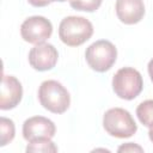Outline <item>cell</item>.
<instances>
[{
    "instance_id": "obj_14",
    "label": "cell",
    "mask_w": 153,
    "mask_h": 153,
    "mask_svg": "<svg viewBox=\"0 0 153 153\" xmlns=\"http://www.w3.org/2000/svg\"><path fill=\"white\" fill-rule=\"evenodd\" d=\"M26 152H57V147L54 145L51 139L38 140L35 142H29L26 147Z\"/></svg>"
},
{
    "instance_id": "obj_1",
    "label": "cell",
    "mask_w": 153,
    "mask_h": 153,
    "mask_svg": "<svg viewBox=\"0 0 153 153\" xmlns=\"http://www.w3.org/2000/svg\"><path fill=\"white\" fill-rule=\"evenodd\" d=\"M93 35L92 23L76 16H69L61 20L59 25V37L68 47H79L88 41Z\"/></svg>"
},
{
    "instance_id": "obj_18",
    "label": "cell",
    "mask_w": 153,
    "mask_h": 153,
    "mask_svg": "<svg viewBox=\"0 0 153 153\" xmlns=\"http://www.w3.org/2000/svg\"><path fill=\"white\" fill-rule=\"evenodd\" d=\"M148 136H149V140L153 142V128H149V131H148Z\"/></svg>"
},
{
    "instance_id": "obj_12",
    "label": "cell",
    "mask_w": 153,
    "mask_h": 153,
    "mask_svg": "<svg viewBox=\"0 0 153 153\" xmlns=\"http://www.w3.org/2000/svg\"><path fill=\"white\" fill-rule=\"evenodd\" d=\"M0 133H1L0 146H6L8 142H11L14 139L16 129H14L13 121L2 116L0 118Z\"/></svg>"
},
{
    "instance_id": "obj_13",
    "label": "cell",
    "mask_w": 153,
    "mask_h": 153,
    "mask_svg": "<svg viewBox=\"0 0 153 153\" xmlns=\"http://www.w3.org/2000/svg\"><path fill=\"white\" fill-rule=\"evenodd\" d=\"M102 1L103 0H71L69 5L76 11L94 12L100 7Z\"/></svg>"
},
{
    "instance_id": "obj_16",
    "label": "cell",
    "mask_w": 153,
    "mask_h": 153,
    "mask_svg": "<svg viewBox=\"0 0 153 153\" xmlns=\"http://www.w3.org/2000/svg\"><path fill=\"white\" fill-rule=\"evenodd\" d=\"M27 2L33 7H44L48 6L51 2V0H27Z\"/></svg>"
},
{
    "instance_id": "obj_17",
    "label": "cell",
    "mask_w": 153,
    "mask_h": 153,
    "mask_svg": "<svg viewBox=\"0 0 153 153\" xmlns=\"http://www.w3.org/2000/svg\"><path fill=\"white\" fill-rule=\"evenodd\" d=\"M147 69H148V74H149V76H151V80H152V82H153V59L148 62Z\"/></svg>"
},
{
    "instance_id": "obj_3",
    "label": "cell",
    "mask_w": 153,
    "mask_h": 153,
    "mask_svg": "<svg viewBox=\"0 0 153 153\" xmlns=\"http://www.w3.org/2000/svg\"><path fill=\"white\" fill-rule=\"evenodd\" d=\"M103 127L109 135L118 139L130 137L137 130V126L130 112L122 108H112L105 111Z\"/></svg>"
},
{
    "instance_id": "obj_6",
    "label": "cell",
    "mask_w": 153,
    "mask_h": 153,
    "mask_svg": "<svg viewBox=\"0 0 153 153\" xmlns=\"http://www.w3.org/2000/svg\"><path fill=\"white\" fill-rule=\"evenodd\" d=\"M53 33L51 23L42 16H32L26 18L20 26L22 38L31 44L44 43Z\"/></svg>"
},
{
    "instance_id": "obj_10",
    "label": "cell",
    "mask_w": 153,
    "mask_h": 153,
    "mask_svg": "<svg viewBox=\"0 0 153 153\" xmlns=\"http://www.w3.org/2000/svg\"><path fill=\"white\" fill-rule=\"evenodd\" d=\"M117 18L127 25L139 23L145 16L143 0H116Z\"/></svg>"
},
{
    "instance_id": "obj_19",
    "label": "cell",
    "mask_w": 153,
    "mask_h": 153,
    "mask_svg": "<svg viewBox=\"0 0 153 153\" xmlns=\"http://www.w3.org/2000/svg\"><path fill=\"white\" fill-rule=\"evenodd\" d=\"M54 1H59V2H63V1H67V0H51V2H54ZM68 1H71V0H68Z\"/></svg>"
},
{
    "instance_id": "obj_15",
    "label": "cell",
    "mask_w": 153,
    "mask_h": 153,
    "mask_svg": "<svg viewBox=\"0 0 153 153\" xmlns=\"http://www.w3.org/2000/svg\"><path fill=\"white\" fill-rule=\"evenodd\" d=\"M117 151H118V152H135V151H137V152H142L143 149H142L140 146L134 145L133 142H128V143H124V145L120 146Z\"/></svg>"
},
{
    "instance_id": "obj_9",
    "label": "cell",
    "mask_w": 153,
    "mask_h": 153,
    "mask_svg": "<svg viewBox=\"0 0 153 153\" xmlns=\"http://www.w3.org/2000/svg\"><path fill=\"white\" fill-rule=\"evenodd\" d=\"M0 96L1 110H11L16 108L23 98V87L19 80L13 75H4Z\"/></svg>"
},
{
    "instance_id": "obj_4",
    "label": "cell",
    "mask_w": 153,
    "mask_h": 153,
    "mask_svg": "<svg viewBox=\"0 0 153 153\" xmlns=\"http://www.w3.org/2000/svg\"><path fill=\"white\" fill-rule=\"evenodd\" d=\"M85 59L91 69L98 73H104L116 62L117 49L110 41L99 39L86 48Z\"/></svg>"
},
{
    "instance_id": "obj_5",
    "label": "cell",
    "mask_w": 153,
    "mask_h": 153,
    "mask_svg": "<svg viewBox=\"0 0 153 153\" xmlns=\"http://www.w3.org/2000/svg\"><path fill=\"white\" fill-rule=\"evenodd\" d=\"M143 88V80L139 71L131 67L118 69L112 78V90L117 97L126 100L136 98Z\"/></svg>"
},
{
    "instance_id": "obj_11",
    "label": "cell",
    "mask_w": 153,
    "mask_h": 153,
    "mask_svg": "<svg viewBox=\"0 0 153 153\" xmlns=\"http://www.w3.org/2000/svg\"><path fill=\"white\" fill-rule=\"evenodd\" d=\"M136 116L143 126L153 128V99L140 103L136 108Z\"/></svg>"
},
{
    "instance_id": "obj_7",
    "label": "cell",
    "mask_w": 153,
    "mask_h": 153,
    "mask_svg": "<svg viewBox=\"0 0 153 153\" xmlns=\"http://www.w3.org/2000/svg\"><path fill=\"white\" fill-rule=\"evenodd\" d=\"M55 133L56 127L54 122L43 116L30 117L23 123V137L27 142L53 139Z\"/></svg>"
},
{
    "instance_id": "obj_8",
    "label": "cell",
    "mask_w": 153,
    "mask_h": 153,
    "mask_svg": "<svg viewBox=\"0 0 153 153\" xmlns=\"http://www.w3.org/2000/svg\"><path fill=\"white\" fill-rule=\"evenodd\" d=\"M59 59V53L56 48L50 43H39L35 44L29 53V63L30 66L38 71L45 72L55 67Z\"/></svg>"
},
{
    "instance_id": "obj_2",
    "label": "cell",
    "mask_w": 153,
    "mask_h": 153,
    "mask_svg": "<svg viewBox=\"0 0 153 153\" xmlns=\"http://www.w3.org/2000/svg\"><path fill=\"white\" fill-rule=\"evenodd\" d=\"M38 99L41 105L53 112L63 114L71 104V96L67 88L56 80H45L38 88Z\"/></svg>"
}]
</instances>
